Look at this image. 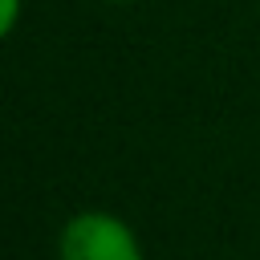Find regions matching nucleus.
I'll use <instances>...</instances> for the list:
<instances>
[{"label": "nucleus", "instance_id": "nucleus-1", "mask_svg": "<svg viewBox=\"0 0 260 260\" xmlns=\"http://www.w3.org/2000/svg\"><path fill=\"white\" fill-rule=\"evenodd\" d=\"M57 260H146L138 232L114 211H73L57 236Z\"/></svg>", "mask_w": 260, "mask_h": 260}, {"label": "nucleus", "instance_id": "nucleus-2", "mask_svg": "<svg viewBox=\"0 0 260 260\" xmlns=\"http://www.w3.org/2000/svg\"><path fill=\"white\" fill-rule=\"evenodd\" d=\"M20 24V0H0V32L12 37Z\"/></svg>", "mask_w": 260, "mask_h": 260}, {"label": "nucleus", "instance_id": "nucleus-3", "mask_svg": "<svg viewBox=\"0 0 260 260\" xmlns=\"http://www.w3.org/2000/svg\"><path fill=\"white\" fill-rule=\"evenodd\" d=\"M114 4H130V0H114Z\"/></svg>", "mask_w": 260, "mask_h": 260}]
</instances>
